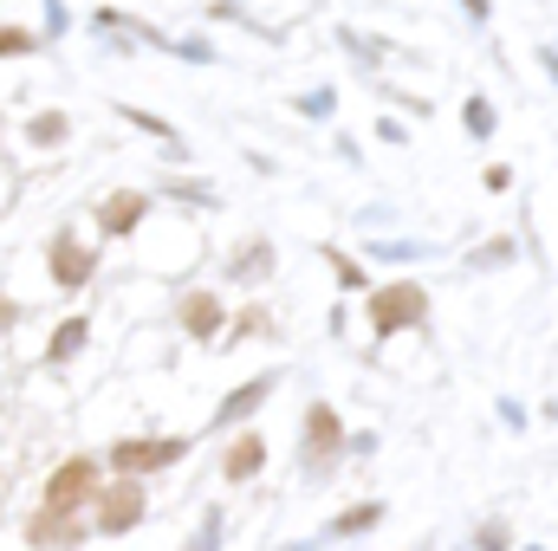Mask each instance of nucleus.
<instances>
[{
	"label": "nucleus",
	"instance_id": "obj_1",
	"mask_svg": "<svg viewBox=\"0 0 558 551\" xmlns=\"http://www.w3.org/2000/svg\"><path fill=\"white\" fill-rule=\"evenodd\" d=\"M428 318V292H422L416 279H397V285H384L377 298H371V331L377 338H390V331H403V325H422Z\"/></svg>",
	"mask_w": 558,
	"mask_h": 551
},
{
	"label": "nucleus",
	"instance_id": "obj_2",
	"mask_svg": "<svg viewBox=\"0 0 558 551\" xmlns=\"http://www.w3.org/2000/svg\"><path fill=\"white\" fill-rule=\"evenodd\" d=\"M92 493H98V461H65V467L46 480V513H59V519H65V513H72V506H85Z\"/></svg>",
	"mask_w": 558,
	"mask_h": 551
},
{
	"label": "nucleus",
	"instance_id": "obj_3",
	"mask_svg": "<svg viewBox=\"0 0 558 551\" xmlns=\"http://www.w3.org/2000/svg\"><path fill=\"white\" fill-rule=\"evenodd\" d=\"M182 448H189V441H175V434H169V441H118V448H111V467H118V474H149V467L182 461Z\"/></svg>",
	"mask_w": 558,
	"mask_h": 551
},
{
	"label": "nucleus",
	"instance_id": "obj_4",
	"mask_svg": "<svg viewBox=\"0 0 558 551\" xmlns=\"http://www.w3.org/2000/svg\"><path fill=\"white\" fill-rule=\"evenodd\" d=\"M137 519H143V487L137 480H118V487L98 500V526H105V532H131Z\"/></svg>",
	"mask_w": 558,
	"mask_h": 551
},
{
	"label": "nucleus",
	"instance_id": "obj_5",
	"mask_svg": "<svg viewBox=\"0 0 558 551\" xmlns=\"http://www.w3.org/2000/svg\"><path fill=\"white\" fill-rule=\"evenodd\" d=\"M331 454H338V415L325 409V403H312V415H305V461L318 467Z\"/></svg>",
	"mask_w": 558,
	"mask_h": 551
},
{
	"label": "nucleus",
	"instance_id": "obj_6",
	"mask_svg": "<svg viewBox=\"0 0 558 551\" xmlns=\"http://www.w3.org/2000/svg\"><path fill=\"white\" fill-rule=\"evenodd\" d=\"M182 325H189L195 338H215V331H221V298H208V292H189V298H182Z\"/></svg>",
	"mask_w": 558,
	"mask_h": 551
},
{
	"label": "nucleus",
	"instance_id": "obj_7",
	"mask_svg": "<svg viewBox=\"0 0 558 551\" xmlns=\"http://www.w3.org/2000/svg\"><path fill=\"white\" fill-rule=\"evenodd\" d=\"M260 461H267V441H260V434H241V441L228 448V461H221V467H228V480H254V474H260Z\"/></svg>",
	"mask_w": 558,
	"mask_h": 551
},
{
	"label": "nucleus",
	"instance_id": "obj_8",
	"mask_svg": "<svg viewBox=\"0 0 558 551\" xmlns=\"http://www.w3.org/2000/svg\"><path fill=\"white\" fill-rule=\"evenodd\" d=\"M52 279H59V285H85V279H92V254L72 247V241H59V247H52Z\"/></svg>",
	"mask_w": 558,
	"mask_h": 551
},
{
	"label": "nucleus",
	"instance_id": "obj_9",
	"mask_svg": "<svg viewBox=\"0 0 558 551\" xmlns=\"http://www.w3.org/2000/svg\"><path fill=\"white\" fill-rule=\"evenodd\" d=\"M137 215H143V195H118V201H105V208H98V221H105L111 234H131V228H137Z\"/></svg>",
	"mask_w": 558,
	"mask_h": 551
},
{
	"label": "nucleus",
	"instance_id": "obj_10",
	"mask_svg": "<svg viewBox=\"0 0 558 551\" xmlns=\"http://www.w3.org/2000/svg\"><path fill=\"white\" fill-rule=\"evenodd\" d=\"M33 539H39V546H52V539H59V546H72L78 532H72V526H65L59 513H39V519H33Z\"/></svg>",
	"mask_w": 558,
	"mask_h": 551
},
{
	"label": "nucleus",
	"instance_id": "obj_11",
	"mask_svg": "<svg viewBox=\"0 0 558 551\" xmlns=\"http://www.w3.org/2000/svg\"><path fill=\"white\" fill-rule=\"evenodd\" d=\"M78 344H85V318H72L65 331H52V357H72Z\"/></svg>",
	"mask_w": 558,
	"mask_h": 551
},
{
	"label": "nucleus",
	"instance_id": "obj_12",
	"mask_svg": "<svg viewBox=\"0 0 558 551\" xmlns=\"http://www.w3.org/2000/svg\"><path fill=\"white\" fill-rule=\"evenodd\" d=\"M267 390H274V377H260V383H247V390H241V396L228 403V415H247L254 403H260V396H267Z\"/></svg>",
	"mask_w": 558,
	"mask_h": 551
},
{
	"label": "nucleus",
	"instance_id": "obj_13",
	"mask_svg": "<svg viewBox=\"0 0 558 551\" xmlns=\"http://www.w3.org/2000/svg\"><path fill=\"white\" fill-rule=\"evenodd\" d=\"M33 143H65V118H39L33 124Z\"/></svg>",
	"mask_w": 558,
	"mask_h": 551
},
{
	"label": "nucleus",
	"instance_id": "obj_14",
	"mask_svg": "<svg viewBox=\"0 0 558 551\" xmlns=\"http://www.w3.org/2000/svg\"><path fill=\"white\" fill-rule=\"evenodd\" d=\"M384 519V506H364V513H351V519H338V532H364V526H377Z\"/></svg>",
	"mask_w": 558,
	"mask_h": 551
},
{
	"label": "nucleus",
	"instance_id": "obj_15",
	"mask_svg": "<svg viewBox=\"0 0 558 551\" xmlns=\"http://www.w3.org/2000/svg\"><path fill=\"white\" fill-rule=\"evenodd\" d=\"M468 131H494V111L487 105H468Z\"/></svg>",
	"mask_w": 558,
	"mask_h": 551
},
{
	"label": "nucleus",
	"instance_id": "obj_16",
	"mask_svg": "<svg viewBox=\"0 0 558 551\" xmlns=\"http://www.w3.org/2000/svg\"><path fill=\"white\" fill-rule=\"evenodd\" d=\"M26 46H33L26 33H13V26H0V52H26Z\"/></svg>",
	"mask_w": 558,
	"mask_h": 551
}]
</instances>
